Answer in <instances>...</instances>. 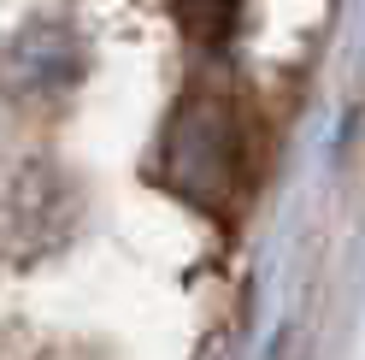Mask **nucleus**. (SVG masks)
Masks as SVG:
<instances>
[{
	"label": "nucleus",
	"instance_id": "nucleus-1",
	"mask_svg": "<svg viewBox=\"0 0 365 360\" xmlns=\"http://www.w3.org/2000/svg\"><path fill=\"white\" fill-rule=\"evenodd\" d=\"M159 177L207 213H230L247 189V124L242 106L218 89H195L171 112L159 142Z\"/></svg>",
	"mask_w": 365,
	"mask_h": 360
},
{
	"label": "nucleus",
	"instance_id": "nucleus-2",
	"mask_svg": "<svg viewBox=\"0 0 365 360\" xmlns=\"http://www.w3.org/2000/svg\"><path fill=\"white\" fill-rule=\"evenodd\" d=\"M83 71V54L65 30H24L6 48V89L18 95H53Z\"/></svg>",
	"mask_w": 365,
	"mask_h": 360
},
{
	"label": "nucleus",
	"instance_id": "nucleus-3",
	"mask_svg": "<svg viewBox=\"0 0 365 360\" xmlns=\"http://www.w3.org/2000/svg\"><path fill=\"white\" fill-rule=\"evenodd\" d=\"M177 12H182V24H189L195 41H224L236 30V18H242V0H177Z\"/></svg>",
	"mask_w": 365,
	"mask_h": 360
}]
</instances>
